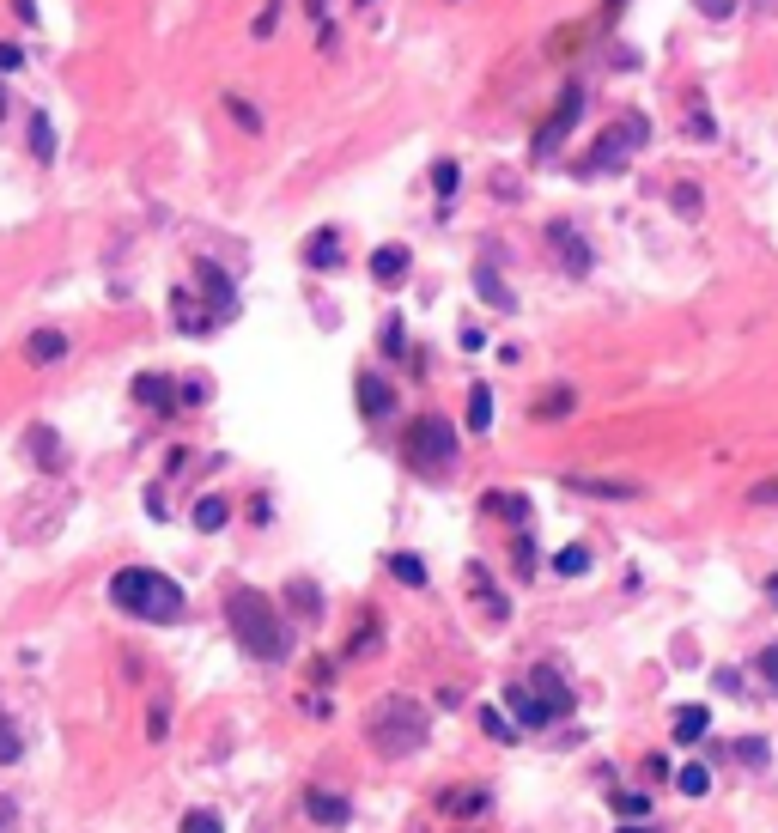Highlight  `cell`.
I'll use <instances>...</instances> for the list:
<instances>
[{
    "mask_svg": "<svg viewBox=\"0 0 778 833\" xmlns=\"http://www.w3.org/2000/svg\"><path fill=\"white\" fill-rule=\"evenodd\" d=\"M432 189H438V195H456V165H450V159L432 165Z\"/></svg>",
    "mask_w": 778,
    "mask_h": 833,
    "instance_id": "cell-35",
    "label": "cell"
},
{
    "mask_svg": "<svg viewBox=\"0 0 778 833\" xmlns=\"http://www.w3.org/2000/svg\"><path fill=\"white\" fill-rule=\"evenodd\" d=\"M578 104H584V86H566V98H560V110H554V122H548V128H541V134H535V153H541V159H548V153H554V140H566V128L578 122Z\"/></svg>",
    "mask_w": 778,
    "mask_h": 833,
    "instance_id": "cell-8",
    "label": "cell"
},
{
    "mask_svg": "<svg viewBox=\"0 0 778 833\" xmlns=\"http://www.w3.org/2000/svg\"><path fill=\"white\" fill-rule=\"evenodd\" d=\"M371 274H377L383 286H402V274H408V250H402V244H383V250H371Z\"/></svg>",
    "mask_w": 778,
    "mask_h": 833,
    "instance_id": "cell-14",
    "label": "cell"
},
{
    "mask_svg": "<svg viewBox=\"0 0 778 833\" xmlns=\"http://www.w3.org/2000/svg\"><path fill=\"white\" fill-rule=\"evenodd\" d=\"M548 244H554V256L566 262V274H578V280H584V274L596 268V250L584 244V232H578L572 219H554V225H548Z\"/></svg>",
    "mask_w": 778,
    "mask_h": 833,
    "instance_id": "cell-5",
    "label": "cell"
},
{
    "mask_svg": "<svg viewBox=\"0 0 778 833\" xmlns=\"http://www.w3.org/2000/svg\"><path fill=\"white\" fill-rule=\"evenodd\" d=\"M554 572H560V578L590 572V548H560V554H554Z\"/></svg>",
    "mask_w": 778,
    "mask_h": 833,
    "instance_id": "cell-28",
    "label": "cell"
},
{
    "mask_svg": "<svg viewBox=\"0 0 778 833\" xmlns=\"http://www.w3.org/2000/svg\"><path fill=\"white\" fill-rule=\"evenodd\" d=\"M19 67H25V55L13 43H0V73H19Z\"/></svg>",
    "mask_w": 778,
    "mask_h": 833,
    "instance_id": "cell-40",
    "label": "cell"
},
{
    "mask_svg": "<svg viewBox=\"0 0 778 833\" xmlns=\"http://www.w3.org/2000/svg\"><path fill=\"white\" fill-rule=\"evenodd\" d=\"M25 359H31V365H55V359H67V335H61V329H37V335L25 341Z\"/></svg>",
    "mask_w": 778,
    "mask_h": 833,
    "instance_id": "cell-15",
    "label": "cell"
},
{
    "mask_svg": "<svg viewBox=\"0 0 778 833\" xmlns=\"http://www.w3.org/2000/svg\"><path fill=\"white\" fill-rule=\"evenodd\" d=\"M706 730H712V712L706 706H675V736L681 742H699Z\"/></svg>",
    "mask_w": 778,
    "mask_h": 833,
    "instance_id": "cell-19",
    "label": "cell"
},
{
    "mask_svg": "<svg viewBox=\"0 0 778 833\" xmlns=\"http://www.w3.org/2000/svg\"><path fill=\"white\" fill-rule=\"evenodd\" d=\"M675 791H681V797H706V791H712V773H706V761L681 767V773H675Z\"/></svg>",
    "mask_w": 778,
    "mask_h": 833,
    "instance_id": "cell-24",
    "label": "cell"
},
{
    "mask_svg": "<svg viewBox=\"0 0 778 833\" xmlns=\"http://www.w3.org/2000/svg\"><path fill=\"white\" fill-rule=\"evenodd\" d=\"M25 444H31V457H37V469H61V438H55V426H31L25 432Z\"/></svg>",
    "mask_w": 778,
    "mask_h": 833,
    "instance_id": "cell-16",
    "label": "cell"
},
{
    "mask_svg": "<svg viewBox=\"0 0 778 833\" xmlns=\"http://www.w3.org/2000/svg\"><path fill=\"white\" fill-rule=\"evenodd\" d=\"M505 700H511V712H517V718H523L529 730H541V724H554V712H548V706H541V700H535L529 688H505Z\"/></svg>",
    "mask_w": 778,
    "mask_h": 833,
    "instance_id": "cell-18",
    "label": "cell"
},
{
    "mask_svg": "<svg viewBox=\"0 0 778 833\" xmlns=\"http://www.w3.org/2000/svg\"><path fill=\"white\" fill-rule=\"evenodd\" d=\"M426 736H432V712L414 694H389L365 718V742L383 754V761H408L414 748H426Z\"/></svg>",
    "mask_w": 778,
    "mask_h": 833,
    "instance_id": "cell-3",
    "label": "cell"
},
{
    "mask_svg": "<svg viewBox=\"0 0 778 833\" xmlns=\"http://www.w3.org/2000/svg\"><path fill=\"white\" fill-rule=\"evenodd\" d=\"M225 110H231V122H238V128H262V116H256V104H244V98H225Z\"/></svg>",
    "mask_w": 778,
    "mask_h": 833,
    "instance_id": "cell-32",
    "label": "cell"
},
{
    "mask_svg": "<svg viewBox=\"0 0 778 833\" xmlns=\"http://www.w3.org/2000/svg\"><path fill=\"white\" fill-rule=\"evenodd\" d=\"M31 153H37L43 165L55 159V128H49V116H43V110H31Z\"/></svg>",
    "mask_w": 778,
    "mask_h": 833,
    "instance_id": "cell-26",
    "label": "cell"
},
{
    "mask_svg": "<svg viewBox=\"0 0 778 833\" xmlns=\"http://www.w3.org/2000/svg\"><path fill=\"white\" fill-rule=\"evenodd\" d=\"M481 724H487V736H493V742H511V736H517V730L505 724V712H493V706L481 712Z\"/></svg>",
    "mask_w": 778,
    "mask_h": 833,
    "instance_id": "cell-34",
    "label": "cell"
},
{
    "mask_svg": "<svg viewBox=\"0 0 778 833\" xmlns=\"http://www.w3.org/2000/svg\"><path fill=\"white\" fill-rule=\"evenodd\" d=\"M0 116H7V92H0Z\"/></svg>",
    "mask_w": 778,
    "mask_h": 833,
    "instance_id": "cell-46",
    "label": "cell"
},
{
    "mask_svg": "<svg viewBox=\"0 0 778 833\" xmlns=\"http://www.w3.org/2000/svg\"><path fill=\"white\" fill-rule=\"evenodd\" d=\"M304 262H310V268H335V262H341V238H335V232H317V238L304 244Z\"/></svg>",
    "mask_w": 778,
    "mask_h": 833,
    "instance_id": "cell-22",
    "label": "cell"
},
{
    "mask_svg": "<svg viewBox=\"0 0 778 833\" xmlns=\"http://www.w3.org/2000/svg\"><path fill=\"white\" fill-rule=\"evenodd\" d=\"M475 292L487 298L493 311H517V298H511V286L499 280V268H493V262H481V268H475Z\"/></svg>",
    "mask_w": 778,
    "mask_h": 833,
    "instance_id": "cell-13",
    "label": "cell"
},
{
    "mask_svg": "<svg viewBox=\"0 0 778 833\" xmlns=\"http://www.w3.org/2000/svg\"><path fill=\"white\" fill-rule=\"evenodd\" d=\"M572 493H590V499H639V481H596V475H566Z\"/></svg>",
    "mask_w": 778,
    "mask_h": 833,
    "instance_id": "cell-11",
    "label": "cell"
},
{
    "mask_svg": "<svg viewBox=\"0 0 778 833\" xmlns=\"http://www.w3.org/2000/svg\"><path fill=\"white\" fill-rule=\"evenodd\" d=\"M529 681H535V700H541V706H548L554 718H560V712H572V688H566V681H560V669H548V663H541V669H535Z\"/></svg>",
    "mask_w": 778,
    "mask_h": 833,
    "instance_id": "cell-9",
    "label": "cell"
},
{
    "mask_svg": "<svg viewBox=\"0 0 778 833\" xmlns=\"http://www.w3.org/2000/svg\"><path fill=\"white\" fill-rule=\"evenodd\" d=\"M408 457H414V469H426V475L450 469V457H456V426H450L444 414H420L414 432H408Z\"/></svg>",
    "mask_w": 778,
    "mask_h": 833,
    "instance_id": "cell-4",
    "label": "cell"
},
{
    "mask_svg": "<svg viewBox=\"0 0 778 833\" xmlns=\"http://www.w3.org/2000/svg\"><path fill=\"white\" fill-rule=\"evenodd\" d=\"M177 833H225V821H219V815H213V809H189V815H183V827H177Z\"/></svg>",
    "mask_w": 778,
    "mask_h": 833,
    "instance_id": "cell-29",
    "label": "cell"
},
{
    "mask_svg": "<svg viewBox=\"0 0 778 833\" xmlns=\"http://www.w3.org/2000/svg\"><path fill=\"white\" fill-rule=\"evenodd\" d=\"M487 426H493V390L475 384L469 390V432H487Z\"/></svg>",
    "mask_w": 778,
    "mask_h": 833,
    "instance_id": "cell-25",
    "label": "cell"
},
{
    "mask_svg": "<svg viewBox=\"0 0 778 833\" xmlns=\"http://www.w3.org/2000/svg\"><path fill=\"white\" fill-rule=\"evenodd\" d=\"M225 523H231V505H225L219 493L195 499V529H207V536H213V529H225Z\"/></svg>",
    "mask_w": 778,
    "mask_h": 833,
    "instance_id": "cell-21",
    "label": "cell"
},
{
    "mask_svg": "<svg viewBox=\"0 0 778 833\" xmlns=\"http://www.w3.org/2000/svg\"><path fill=\"white\" fill-rule=\"evenodd\" d=\"M614 809H620V815H645V797H633V791H620V797H614Z\"/></svg>",
    "mask_w": 778,
    "mask_h": 833,
    "instance_id": "cell-42",
    "label": "cell"
},
{
    "mask_svg": "<svg viewBox=\"0 0 778 833\" xmlns=\"http://www.w3.org/2000/svg\"><path fill=\"white\" fill-rule=\"evenodd\" d=\"M171 377H159V371H140L134 377V402H146V408H171Z\"/></svg>",
    "mask_w": 778,
    "mask_h": 833,
    "instance_id": "cell-17",
    "label": "cell"
},
{
    "mask_svg": "<svg viewBox=\"0 0 778 833\" xmlns=\"http://www.w3.org/2000/svg\"><path fill=\"white\" fill-rule=\"evenodd\" d=\"M748 499H754V505H778V475H772V481H754Z\"/></svg>",
    "mask_w": 778,
    "mask_h": 833,
    "instance_id": "cell-37",
    "label": "cell"
},
{
    "mask_svg": "<svg viewBox=\"0 0 778 833\" xmlns=\"http://www.w3.org/2000/svg\"><path fill=\"white\" fill-rule=\"evenodd\" d=\"M389 572H396L402 584H426V566H420L414 554H389Z\"/></svg>",
    "mask_w": 778,
    "mask_h": 833,
    "instance_id": "cell-30",
    "label": "cell"
},
{
    "mask_svg": "<svg viewBox=\"0 0 778 833\" xmlns=\"http://www.w3.org/2000/svg\"><path fill=\"white\" fill-rule=\"evenodd\" d=\"M541 420H554V414H572V390H554V396H541V408H535Z\"/></svg>",
    "mask_w": 778,
    "mask_h": 833,
    "instance_id": "cell-33",
    "label": "cell"
},
{
    "mask_svg": "<svg viewBox=\"0 0 778 833\" xmlns=\"http://www.w3.org/2000/svg\"><path fill=\"white\" fill-rule=\"evenodd\" d=\"M699 13H706V19H730L736 0H699Z\"/></svg>",
    "mask_w": 778,
    "mask_h": 833,
    "instance_id": "cell-39",
    "label": "cell"
},
{
    "mask_svg": "<svg viewBox=\"0 0 778 833\" xmlns=\"http://www.w3.org/2000/svg\"><path fill=\"white\" fill-rule=\"evenodd\" d=\"M304 815L317 821V827H347V821H353V803H347L341 791H317V785H310V791H304Z\"/></svg>",
    "mask_w": 778,
    "mask_h": 833,
    "instance_id": "cell-7",
    "label": "cell"
},
{
    "mask_svg": "<svg viewBox=\"0 0 778 833\" xmlns=\"http://www.w3.org/2000/svg\"><path fill=\"white\" fill-rule=\"evenodd\" d=\"M469 584H475V596L487 602V615H493V621H505V615H511V602H505V596L493 590V578H487V566H469Z\"/></svg>",
    "mask_w": 778,
    "mask_h": 833,
    "instance_id": "cell-20",
    "label": "cell"
},
{
    "mask_svg": "<svg viewBox=\"0 0 778 833\" xmlns=\"http://www.w3.org/2000/svg\"><path fill=\"white\" fill-rule=\"evenodd\" d=\"M13 827V797H0V833Z\"/></svg>",
    "mask_w": 778,
    "mask_h": 833,
    "instance_id": "cell-43",
    "label": "cell"
},
{
    "mask_svg": "<svg viewBox=\"0 0 778 833\" xmlns=\"http://www.w3.org/2000/svg\"><path fill=\"white\" fill-rule=\"evenodd\" d=\"M389 408H396V390H389L377 371H365V377H359V414H365V420H383Z\"/></svg>",
    "mask_w": 778,
    "mask_h": 833,
    "instance_id": "cell-10",
    "label": "cell"
},
{
    "mask_svg": "<svg viewBox=\"0 0 778 833\" xmlns=\"http://www.w3.org/2000/svg\"><path fill=\"white\" fill-rule=\"evenodd\" d=\"M639 140H645V116H627L614 134L596 140V165H608V171H614V165H627V146H639Z\"/></svg>",
    "mask_w": 778,
    "mask_h": 833,
    "instance_id": "cell-6",
    "label": "cell"
},
{
    "mask_svg": "<svg viewBox=\"0 0 778 833\" xmlns=\"http://www.w3.org/2000/svg\"><path fill=\"white\" fill-rule=\"evenodd\" d=\"M766 596H772V602H778V578H772V584H766Z\"/></svg>",
    "mask_w": 778,
    "mask_h": 833,
    "instance_id": "cell-44",
    "label": "cell"
},
{
    "mask_svg": "<svg viewBox=\"0 0 778 833\" xmlns=\"http://www.w3.org/2000/svg\"><path fill=\"white\" fill-rule=\"evenodd\" d=\"M110 602H116L122 615L152 621V627H171V621H183V609H189L183 584L165 578V572H152V566H122V572L110 578Z\"/></svg>",
    "mask_w": 778,
    "mask_h": 833,
    "instance_id": "cell-2",
    "label": "cell"
},
{
    "mask_svg": "<svg viewBox=\"0 0 778 833\" xmlns=\"http://www.w3.org/2000/svg\"><path fill=\"white\" fill-rule=\"evenodd\" d=\"M383 353L402 359V323H383Z\"/></svg>",
    "mask_w": 778,
    "mask_h": 833,
    "instance_id": "cell-38",
    "label": "cell"
},
{
    "mask_svg": "<svg viewBox=\"0 0 778 833\" xmlns=\"http://www.w3.org/2000/svg\"><path fill=\"white\" fill-rule=\"evenodd\" d=\"M13 761H25V736H19V724L0 712V767H13Z\"/></svg>",
    "mask_w": 778,
    "mask_h": 833,
    "instance_id": "cell-23",
    "label": "cell"
},
{
    "mask_svg": "<svg viewBox=\"0 0 778 833\" xmlns=\"http://www.w3.org/2000/svg\"><path fill=\"white\" fill-rule=\"evenodd\" d=\"M754 675H760V681H766V688L778 694V645H766V651L754 657Z\"/></svg>",
    "mask_w": 778,
    "mask_h": 833,
    "instance_id": "cell-31",
    "label": "cell"
},
{
    "mask_svg": "<svg viewBox=\"0 0 778 833\" xmlns=\"http://www.w3.org/2000/svg\"><path fill=\"white\" fill-rule=\"evenodd\" d=\"M195 274H201V286H207V298H213V317H231V311H238V292H231V280H225L213 262H201Z\"/></svg>",
    "mask_w": 778,
    "mask_h": 833,
    "instance_id": "cell-12",
    "label": "cell"
},
{
    "mask_svg": "<svg viewBox=\"0 0 778 833\" xmlns=\"http://www.w3.org/2000/svg\"><path fill=\"white\" fill-rule=\"evenodd\" d=\"M675 213H687V219L699 213V189H693V183H681V189H675Z\"/></svg>",
    "mask_w": 778,
    "mask_h": 833,
    "instance_id": "cell-36",
    "label": "cell"
},
{
    "mask_svg": "<svg viewBox=\"0 0 778 833\" xmlns=\"http://www.w3.org/2000/svg\"><path fill=\"white\" fill-rule=\"evenodd\" d=\"M736 754H742V761H754V767H766V742H736Z\"/></svg>",
    "mask_w": 778,
    "mask_h": 833,
    "instance_id": "cell-41",
    "label": "cell"
},
{
    "mask_svg": "<svg viewBox=\"0 0 778 833\" xmlns=\"http://www.w3.org/2000/svg\"><path fill=\"white\" fill-rule=\"evenodd\" d=\"M620 833H651V827H620Z\"/></svg>",
    "mask_w": 778,
    "mask_h": 833,
    "instance_id": "cell-45",
    "label": "cell"
},
{
    "mask_svg": "<svg viewBox=\"0 0 778 833\" xmlns=\"http://www.w3.org/2000/svg\"><path fill=\"white\" fill-rule=\"evenodd\" d=\"M286 602H292V609H298V615H317V609H323V596H317V590H310L304 578H292V584H286Z\"/></svg>",
    "mask_w": 778,
    "mask_h": 833,
    "instance_id": "cell-27",
    "label": "cell"
},
{
    "mask_svg": "<svg viewBox=\"0 0 778 833\" xmlns=\"http://www.w3.org/2000/svg\"><path fill=\"white\" fill-rule=\"evenodd\" d=\"M225 621H231L238 645H244L256 663H280V657L292 651V627H286V615L274 609L262 590H250V584L225 596Z\"/></svg>",
    "mask_w": 778,
    "mask_h": 833,
    "instance_id": "cell-1",
    "label": "cell"
}]
</instances>
